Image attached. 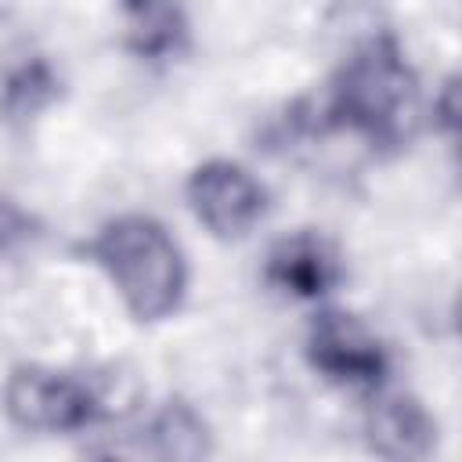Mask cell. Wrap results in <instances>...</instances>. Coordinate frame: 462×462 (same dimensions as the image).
Returning a JSON list of instances; mask_svg holds the SVG:
<instances>
[{
  "label": "cell",
  "mask_w": 462,
  "mask_h": 462,
  "mask_svg": "<svg viewBox=\"0 0 462 462\" xmlns=\"http://www.w3.org/2000/svg\"><path fill=\"white\" fill-rule=\"evenodd\" d=\"M307 361L318 375L343 390L375 393L390 375V354L375 339V332L346 314V310H321L307 328Z\"/></svg>",
  "instance_id": "277c9868"
},
{
  "label": "cell",
  "mask_w": 462,
  "mask_h": 462,
  "mask_svg": "<svg viewBox=\"0 0 462 462\" xmlns=\"http://www.w3.org/2000/svg\"><path fill=\"white\" fill-rule=\"evenodd\" d=\"M4 411L29 433H72L105 415V397L69 372L22 365L4 383Z\"/></svg>",
  "instance_id": "3957f363"
},
{
  "label": "cell",
  "mask_w": 462,
  "mask_h": 462,
  "mask_svg": "<svg viewBox=\"0 0 462 462\" xmlns=\"http://www.w3.org/2000/svg\"><path fill=\"white\" fill-rule=\"evenodd\" d=\"M365 440L383 458H426L437 448V422L411 393H386L368 408Z\"/></svg>",
  "instance_id": "52a82bcc"
},
{
  "label": "cell",
  "mask_w": 462,
  "mask_h": 462,
  "mask_svg": "<svg viewBox=\"0 0 462 462\" xmlns=\"http://www.w3.org/2000/svg\"><path fill=\"white\" fill-rule=\"evenodd\" d=\"M422 97L393 36H372L336 72L321 105V126L350 130L379 152H397L419 134Z\"/></svg>",
  "instance_id": "6da1fadb"
},
{
  "label": "cell",
  "mask_w": 462,
  "mask_h": 462,
  "mask_svg": "<svg viewBox=\"0 0 462 462\" xmlns=\"http://www.w3.org/2000/svg\"><path fill=\"white\" fill-rule=\"evenodd\" d=\"M263 274L278 292L292 300H318L343 282V263L328 238L318 231H296L271 245Z\"/></svg>",
  "instance_id": "8992f818"
},
{
  "label": "cell",
  "mask_w": 462,
  "mask_h": 462,
  "mask_svg": "<svg viewBox=\"0 0 462 462\" xmlns=\"http://www.w3.org/2000/svg\"><path fill=\"white\" fill-rule=\"evenodd\" d=\"M141 451L155 458H202L209 455V430L184 401H170L141 433Z\"/></svg>",
  "instance_id": "ba28073f"
},
{
  "label": "cell",
  "mask_w": 462,
  "mask_h": 462,
  "mask_svg": "<svg viewBox=\"0 0 462 462\" xmlns=\"http://www.w3.org/2000/svg\"><path fill=\"white\" fill-rule=\"evenodd\" d=\"M36 217H29L25 209H18L14 202H0V260L18 253L22 245H29L40 231H36Z\"/></svg>",
  "instance_id": "30bf717a"
},
{
  "label": "cell",
  "mask_w": 462,
  "mask_h": 462,
  "mask_svg": "<svg viewBox=\"0 0 462 462\" xmlns=\"http://www.w3.org/2000/svg\"><path fill=\"white\" fill-rule=\"evenodd\" d=\"M58 97V76L51 69L47 58H29L22 65H14L0 87V112L4 119H32L36 112H43L51 101Z\"/></svg>",
  "instance_id": "9c48e42d"
},
{
  "label": "cell",
  "mask_w": 462,
  "mask_h": 462,
  "mask_svg": "<svg viewBox=\"0 0 462 462\" xmlns=\"http://www.w3.org/2000/svg\"><path fill=\"white\" fill-rule=\"evenodd\" d=\"M188 202L217 238H242L267 209L260 180L227 159H209L188 177Z\"/></svg>",
  "instance_id": "5b68a950"
},
{
  "label": "cell",
  "mask_w": 462,
  "mask_h": 462,
  "mask_svg": "<svg viewBox=\"0 0 462 462\" xmlns=\"http://www.w3.org/2000/svg\"><path fill=\"white\" fill-rule=\"evenodd\" d=\"M79 253L112 278L137 321H159L184 300V256L166 227L152 217H116L90 242H83Z\"/></svg>",
  "instance_id": "7a4b0ae2"
}]
</instances>
